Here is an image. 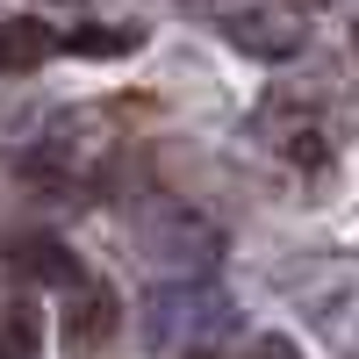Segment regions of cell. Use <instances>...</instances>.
Returning a JSON list of instances; mask_svg holds the SVG:
<instances>
[{
	"mask_svg": "<svg viewBox=\"0 0 359 359\" xmlns=\"http://www.w3.org/2000/svg\"><path fill=\"white\" fill-rule=\"evenodd\" d=\"M151 345H172V338H194V331H216V323H230V309L216 302V294H201V287H180V294H158L151 302Z\"/></svg>",
	"mask_w": 359,
	"mask_h": 359,
	"instance_id": "cell-5",
	"label": "cell"
},
{
	"mask_svg": "<svg viewBox=\"0 0 359 359\" xmlns=\"http://www.w3.org/2000/svg\"><path fill=\"white\" fill-rule=\"evenodd\" d=\"M57 8H65V0H57Z\"/></svg>",
	"mask_w": 359,
	"mask_h": 359,
	"instance_id": "cell-13",
	"label": "cell"
},
{
	"mask_svg": "<svg viewBox=\"0 0 359 359\" xmlns=\"http://www.w3.org/2000/svg\"><path fill=\"white\" fill-rule=\"evenodd\" d=\"M50 50H57V36H50V29H43L36 15L0 22V72H36Z\"/></svg>",
	"mask_w": 359,
	"mask_h": 359,
	"instance_id": "cell-8",
	"label": "cell"
},
{
	"mask_svg": "<svg viewBox=\"0 0 359 359\" xmlns=\"http://www.w3.org/2000/svg\"><path fill=\"white\" fill-rule=\"evenodd\" d=\"M108 158H115V115L108 108H65L43 130V165L65 172V180H86L94 165H108Z\"/></svg>",
	"mask_w": 359,
	"mask_h": 359,
	"instance_id": "cell-3",
	"label": "cell"
},
{
	"mask_svg": "<svg viewBox=\"0 0 359 359\" xmlns=\"http://www.w3.org/2000/svg\"><path fill=\"white\" fill-rule=\"evenodd\" d=\"M294 8H331V0H294Z\"/></svg>",
	"mask_w": 359,
	"mask_h": 359,
	"instance_id": "cell-12",
	"label": "cell"
},
{
	"mask_svg": "<svg viewBox=\"0 0 359 359\" xmlns=\"http://www.w3.org/2000/svg\"><path fill=\"white\" fill-rule=\"evenodd\" d=\"M130 237H137L144 259L180 266V273H208V266H216V252H223L216 223H201L194 208H180V201H144L137 216H130Z\"/></svg>",
	"mask_w": 359,
	"mask_h": 359,
	"instance_id": "cell-1",
	"label": "cell"
},
{
	"mask_svg": "<svg viewBox=\"0 0 359 359\" xmlns=\"http://www.w3.org/2000/svg\"><path fill=\"white\" fill-rule=\"evenodd\" d=\"M287 294L338 352H359V259H316L287 280Z\"/></svg>",
	"mask_w": 359,
	"mask_h": 359,
	"instance_id": "cell-2",
	"label": "cell"
},
{
	"mask_svg": "<svg viewBox=\"0 0 359 359\" xmlns=\"http://www.w3.org/2000/svg\"><path fill=\"white\" fill-rule=\"evenodd\" d=\"M36 309L29 302H8L0 309V359H36Z\"/></svg>",
	"mask_w": 359,
	"mask_h": 359,
	"instance_id": "cell-9",
	"label": "cell"
},
{
	"mask_svg": "<svg viewBox=\"0 0 359 359\" xmlns=\"http://www.w3.org/2000/svg\"><path fill=\"white\" fill-rule=\"evenodd\" d=\"M245 359H302V352H294V345H287V338H259V345H252V352H245Z\"/></svg>",
	"mask_w": 359,
	"mask_h": 359,
	"instance_id": "cell-11",
	"label": "cell"
},
{
	"mask_svg": "<svg viewBox=\"0 0 359 359\" xmlns=\"http://www.w3.org/2000/svg\"><path fill=\"white\" fill-rule=\"evenodd\" d=\"M223 29H230L245 50H259V57H287V50H302V29H294V15H280V8H230Z\"/></svg>",
	"mask_w": 359,
	"mask_h": 359,
	"instance_id": "cell-6",
	"label": "cell"
},
{
	"mask_svg": "<svg viewBox=\"0 0 359 359\" xmlns=\"http://www.w3.org/2000/svg\"><path fill=\"white\" fill-rule=\"evenodd\" d=\"M8 273L22 280H57V287H79V259L57 245V237H8Z\"/></svg>",
	"mask_w": 359,
	"mask_h": 359,
	"instance_id": "cell-7",
	"label": "cell"
},
{
	"mask_svg": "<svg viewBox=\"0 0 359 359\" xmlns=\"http://www.w3.org/2000/svg\"><path fill=\"white\" fill-rule=\"evenodd\" d=\"M115 316H123L115 287H108V280H79V287H72V302H65V352H72V359L101 352V345L115 338Z\"/></svg>",
	"mask_w": 359,
	"mask_h": 359,
	"instance_id": "cell-4",
	"label": "cell"
},
{
	"mask_svg": "<svg viewBox=\"0 0 359 359\" xmlns=\"http://www.w3.org/2000/svg\"><path fill=\"white\" fill-rule=\"evenodd\" d=\"M57 50H79V57H115V50H137V29L108 22V29H72V36H57Z\"/></svg>",
	"mask_w": 359,
	"mask_h": 359,
	"instance_id": "cell-10",
	"label": "cell"
}]
</instances>
